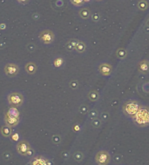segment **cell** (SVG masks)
Instances as JSON below:
<instances>
[{"label":"cell","instance_id":"1","mask_svg":"<svg viewBox=\"0 0 149 165\" xmlns=\"http://www.w3.org/2000/svg\"><path fill=\"white\" fill-rule=\"evenodd\" d=\"M134 123L139 127L149 126V107L140 106L138 112L133 117Z\"/></svg>","mask_w":149,"mask_h":165},{"label":"cell","instance_id":"2","mask_svg":"<svg viewBox=\"0 0 149 165\" xmlns=\"http://www.w3.org/2000/svg\"><path fill=\"white\" fill-rule=\"evenodd\" d=\"M140 106L141 105L139 104V102L135 101V100H129V101H126L123 104L122 111L126 116L133 118L135 114L138 112Z\"/></svg>","mask_w":149,"mask_h":165},{"label":"cell","instance_id":"3","mask_svg":"<svg viewBox=\"0 0 149 165\" xmlns=\"http://www.w3.org/2000/svg\"><path fill=\"white\" fill-rule=\"evenodd\" d=\"M7 100H8L10 105L19 107L24 104V96L19 92H12L8 95Z\"/></svg>","mask_w":149,"mask_h":165},{"label":"cell","instance_id":"4","mask_svg":"<svg viewBox=\"0 0 149 165\" xmlns=\"http://www.w3.org/2000/svg\"><path fill=\"white\" fill-rule=\"evenodd\" d=\"M111 161V156L107 150H99L95 156V162L98 165H108Z\"/></svg>","mask_w":149,"mask_h":165},{"label":"cell","instance_id":"5","mask_svg":"<svg viewBox=\"0 0 149 165\" xmlns=\"http://www.w3.org/2000/svg\"><path fill=\"white\" fill-rule=\"evenodd\" d=\"M39 40L45 44H50L51 43H53L55 39V35L54 33L51 32V30H44L39 33L38 35Z\"/></svg>","mask_w":149,"mask_h":165},{"label":"cell","instance_id":"6","mask_svg":"<svg viewBox=\"0 0 149 165\" xmlns=\"http://www.w3.org/2000/svg\"><path fill=\"white\" fill-rule=\"evenodd\" d=\"M19 72V67L15 64L9 63L5 66V73L9 78H14Z\"/></svg>","mask_w":149,"mask_h":165},{"label":"cell","instance_id":"7","mask_svg":"<svg viewBox=\"0 0 149 165\" xmlns=\"http://www.w3.org/2000/svg\"><path fill=\"white\" fill-rule=\"evenodd\" d=\"M31 148H32V147H31L30 143H29L27 141L22 140V141L18 142L17 147H16V150H17V152L19 153V155H21V156H26V153H27V151H28Z\"/></svg>","mask_w":149,"mask_h":165},{"label":"cell","instance_id":"8","mask_svg":"<svg viewBox=\"0 0 149 165\" xmlns=\"http://www.w3.org/2000/svg\"><path fill=\"white\" fill-rule=\"evenodd\" d=\"M33 165H53V163L51 161L48 160L45 156H37L33 157L31 161Z\"/></svg>","mask_w":149,"mask_h":165},{"label":"cell","instance_id":"9","mask_svg":"<svg viewBox=\"0 0 149 165\" xmlns=\"http://www.w3.org/2000/svg\"><path fill=\"white\" fill-rule=\"evenodd\" d=\"M99 71L104 77H108L111 75L112 71V65L107 63H103L99 66Z\"/></svg>","mask_w":149,"mask_h":165},{"label":"cell","instance_id":"10","mask_svg":"<svg viewBox=\"0 0 149 165\" xmlns=\"http://www.w3.org/2000/svg\"><path fill=\"white\" fill-rule=\"evenodd\" d=\"M5 125L9 126L11 128H13L18 126V124L20 123V118H17V117H12L8 115H5Z\"/></svg>","mask_w":149,"mask_h":165},{"label":"cell","instance_id":"11","mask_svg":"<svg viewBox=\"0 0 149 165\" xmlns=\"http://www.w3.org/2000/svg\"><path fill=\"white\" fill-rule=\"evenodd\" d=\"M138 70L141 74L149 73V61L147 59L141 60L138 64Z\"/></svg>","mask_w":149,"mask_h":165},{"label":"cell","instance_id":"12","mask_svg":"<svg viewBox=\"0 0 149 165\" xmlns=\"http://www.w3.org/2000/svg\"><path fill=\"white\" fill-rule=\"evenodd\" d=\"M24 69H25V71H26L28 74H30V75H34V74L37 72V66L35 63H33V62H29V63H27V64H25Z\"/></svg>","mask_w":149,"mask_h":165},{"label":"cell","instance_id":"13","mask_svg":"<svg viewBox=\"0 0 149 165\" xmlns=\"http://www.w3.org/2000/svg\"><path fill=\"white\" fill-rule=\"evenodd\" d=\"M5 114L8 115L10 116H12V117L20 118V111L18 110V107H14V106L10 107L7 111L5 112Z\"/></svg>","mask_w":149,"mask_h":165},{"label":"cell","instance_id":"14","mask_svg":"<svg viewBox=\"0 0 149 165\" xmlns=\"http://www.w3.org/2000/svg\"><path fill=\"white\" fill-rule=\"evenodd\" d=\"M78 42H79V40L76 39V38L69 39L68 41L66 42V44H65V49H66V51H74L75 48H76V45H77V44H78Z\"/></svg>","mask_w":149,"mask_h":165},{"label":"cell","instance_id":"15","mask_svg":"<svg viewBox=\"0 0 149 165\" xmlns=\"http://www.w3.org/2000/svg\"><path fill=\"white\" fill-rule=\"evenodd\" d=\"M0 132H1L3 137H5V138H10V137L12 135V128H11V127L7 126V125H3V126L1 127Z\"/></svg>","mask_w":149,"mask_h":165},{"label":"cell","instance_id":"16","mask_svg":"<svg viewBox=\"0 0 149 165\" xmlns=\"http://www.w3.org/2000/svg\"><path fill=\"white\" fill-rule=\"evenodd\" d=\"M79 15L82 19H88L92 16V13L88 8H82L79 11Z\"/></svg>","mask_w":149,"mask_h":165},{"label":"cell","instance_id":"17","mask_svg":"<svg viewBox=\"0 0 149 165\" xmlns=\"http://www.w3.org/2000/svg\"><path fill=\"white\" fill-rule=\"evenodd\" d=\"M116 56L119 59H125L127 56V51L125 48H119L116 51Z\"/></svg>","mask_w":149,"mask_h":165},{"label":"cell","instance_id":"18","mask_svg":"<svg viewBox=\"0 0 149 165\" xmlns=\"http://www.w3.org/2000/svg\"><path fill=\"white\" fill-rule=\"evenodd\" d=\"M87 96L91 102H96L99 99V94L96 91H90Z\"/></svg>","mask_w":149,"mask_h":165},{"label":"cell","instance_id":"19","mask_svg":"<svg viewBox=\"0 0 149 165\" xmlns=\"http://www.w3.org/2000/svg\"><path fill=\"white\" fill-rule=\"evenodd\" d=\"M86 50V45L85 44L84 42L79 41L78 42L77 45H76V48H75V51H77L78 53H83Z\"/></svg>","mask_w":149,"mask_h":165},{"label":"cell","instance_id":"20","mask_svg":"<svg viewBox=\"0 0 149 165\" xmlns=\"http://www.w3.org/2000/svg\"><path fill=\"white\" fill-rule=\"evenodd\" d=\"M137 6H138V9L140 10V11H146V10L148 8V3L146 0H140V1H139Z\"/></svg>","mask_w":149,"mask_h":165},{"label":"cell","instance_id":"21","mask_svg":"<svg viewBox=\"0 0 149 165\" xmlns=\"http://www.w3.org/2000/svg\"><path fill=\"white\" fill-rule=\"evenodd\" d=\"M65 64V60L63 57H56L54 61H53V65L56 67V68H60L63 66V64Z\"/></svg>","mask_w":149,"mask_h":165},{"label":"cell","instance_id":"22","mask_svg":"<svg viewBox=\"0 0 149 165\" xmlns=\"http://www.w3.org/2000/svg\"><path fill=\"white\" fill-rule=\"evenodd\" d=\"M73 159L76 162H78V163H80V162H82L83 159H84V154H83V152L81 151H76L73 154Z\"/></svg>","mask_w":149,"mask_h":165},{"label":"cell","instance_id":"23","mask_svg":"<svg viewBox=\"0 0 149 165\" xmlns=\"http://www.w3.org/2000/svg\"><path fill=\"white\" fill-rule=\"evenodd\" d=\"M91 124H92V126H93V128L98 129L101 126V124H102V120L99 119L98 117H97V118H94V119L92 120Z\"/></svg>","mask_w":149,"mask_h":165},{"label":"cell","instance_id":"24","mask_svg":"<svg viewBox=\"0 0 149 165\" xmlns=\"http://www.w3.org/2000/svg\"><path fill=\"white\" fill-rule=\"evenodd\" d=\"M98 116H99V111L96 108H94V109H92V110H89V117H90L91 119L93 120L94 119V118H97Z\"/></svg>","mask_w":149,"mask_h":165},{"label":"cell","instance_id":"25","mask_svg":"<svg viewBox=\"0 0 149 165\" xmlns=\"http://www.w3.org/2000/svg\"><path fill=\"white\" fill-rule=\"evenodd\" d=\"M79 111L80 114H86L87 112H89V107L87 104H81V105L79 106Z\"/></svg>","mask_w":149,"mask_h":165},{"label":"cell","instance_id":"26","mask_svg":"<svg viewBox=\"0 0 149 165\" xmlns=\"http://www.w3.org/2000/svg\"><path fill=\"white\" fill-rule=\"evenodd\" d=\"M61 141H62V138H61V137L59 135H53V136L51 137V142H52L53 144L58 145V144L60 143Z\"/></svg>","mask_w":149,"mask_h":165},{"label":"cell","instance_id":"27","mask_svg":"<svg viewBox=\"0 0 149 165\" xmlns=\"http://www.w3.org/2000/svg\"><path fill=\"white\" fill-rule=\"evenodd\" d=\"M70 2L76 7H79L84 5V0H70Z\"/></svg>","mask_w":149,"mask_h":165},{"label":"cell","instance_id":"28","mask_svg":"<svg viewBox=\"0 0 149 165\" xmlns=\"http://www.w3.org/2000/svg\"><path fill=\"white\" fill-rule=\"evenodd\" d=\"M69 86H70L71 89H72V90H76V89H78V88H79V83L77 80H72V81H71L70 83H69Z\"/></svg>","mask_w":149,"mask_h":165},{"label":"cell","instance_id":"29","mask_svg":"<svg viewBox=\"0 0 149 165\" xmlns=\"http://www.w3.org/2000/svg\"><path fill=\"white\" fill-rule=\"evenodd\" d=\"M2 156H3V158L5 159V161H9L11 159V157H12V155H11V153L10 151H5L3 153V155H2Z\"/></svg>","mask_w":149,"mask_h":165},{"label":"cell","instance_id":"30","mask_svg":"<svg viewBox=\"0 0 149 165\" xmlns=\"http://www.w3.org/2000/svg\"><path fill=\"white\" fill-rule=\"evenodd\" d=\"M109 116H110V115L107 111H103L102 113L100 114V119L102 121H107L108 118H109Z\"/></svg>","mask_w":149,"mask_h":165},{"label":"cell","instance_id":"31","mask_svg":"<svg viewBox=\"0 0 149 165\" xmlns=\"http://www.w3.org/2000/svg\"><path fill=\"white\" fill-rule=\"evenodd\" d=\"M61 156H62V158L63 159H65V160H67L69 157H70V153L68 151H63L61 153Z\"/></svg>","mask_w":149,"mask_h":165},{"label":"cell","instance_id":"32","mask_svg":"<svg viewBox=\"0 0 149 165\" xmlns=\"http://www.w3.org/2000/svg\"><path fill=\"white\" fill-rule=\"evenodd\" d=\"M26 47H27V50H28L29 51H31V52H33V51L36 50V45L33 44H27Z\"/></svg>","mask_w":149,"mask_h":165},{"label":"cell","instance_id":"33","mask_svg":"<svg viewBox=\"0 0 149 165\" xmlns=\"http://www.w3.org/2000/svg\"><path fill=\"white\" fill-rule=\"evenodd\" d=\"M113 160H114V162H115L116 163H121V161H122V156H121V155H115Z\"/></svg>","mask_w":149,"mask_h":165},{"label":"cell","instance_id":"34","mask_svg":"<svg viewBox=\"0 0 149 165\" xmlns=\"http://www.w3.org/2000/svg\"><path fill=\"white\" fill-rule=\"evenodd\" d=\"M99 19H100V17H99V15L98 13L93 14V16H92V19H93V21H94V22H98Z\"/></svg>","mask_w":149,"mask_h":165},{"label":"cell","instance_id":"35","mask_svg":"<svg viewBox=\"0 0 149 165\" xmlns=\"http://www.w3.org/2000/svg\"><path fill=\"white\" fill-rule=\"evenodd\" d=\"M34 154H35V152H34V150L31 148L28 151H27V153H26V156H28V157H33V156H34Z\"/></svg>","mask_w":149,"mask_h":165},{"label":"cell","instance_id":"36","mask_svg":"<svg viewBox=\"0 0 149 165\" xmlns=\"http://www.w3.org/2000/svg\"><path fill=\"white\" fill-rule=\"evenodd\" d=\"M11 137H12V138H11V141H13V142H15V141H18L19 140V134H13V135H11Z\"/></svg>","mask_w":149,"mask_h":165},{"label":"cell","instance_id":"37","mask_svg":"<svg viewBox=\"0 0 149 165\" xmlns=\"http://www.w3.org/2000/svg\"><path fill=\"white\" fill-rule=\"evenodd\" d=\"M18 2H19V4H21V5H27L29 2H30V0H17Z\"/></svg>","mask_w":149,"mask_h":165},{"label":"cell","instance_id":"38","mask_svg":"<svg viewBox=\"0 0 149 165\" xmlns=\"http://www.w3.org/2000/svg\"><path fill=\"white\" fill-rule=\"evenodd\" d=\"M145 31L146 32H149V19L147 20V22H146V27H145Z\"/></svg>","mask_w":149,"mask_h":165},{"label":"cell","instance_id":"39","mask_svg":"<svg viewBox=\"0 0 149 165\" xmlns=\"http://www.w3.org/2000/svg\"><path fill=\"white\" fill-rule=\"evenodd\" d=\"M79 125H78V124H76V125H74V127H73V130L76 132V131H78V130H79Z\"/></svg>","mask_w":149,"mask_h":165},{"label":"cell","instance_id":"40","mask_svg":"<svg viewBox=\"0 0 149 165\" xmlns=\"http://www.w3.org/2000/svg\"><path fill=\"white\" fill-rule=\"evenodd\" d=\"M5 26H6V25H5V23H1V24H0V30H5Z\"/></svg>","mask_w":149,"mask_h":165},{"label":"cell","instance_id":"41","mask_svg":"<svg viewBox=\"0 0 149 165\" xmlns=\"http://www.w3.org/2000/svg\"><path fill=\"white\" fill-rule=\"evenodd\" d=\"M90 1H91V0H84L85 3H89V2H90Z\"/></svg>","mask_w":149,"mask_h":165},{"label":"cell","instance_id":"42","mask_svg":"<svg viewBox=\"0 0 149 165\" xmlns=\"http://www.w3.org/2000/svg\"><path fill=\"white\" fill-rule=\"evenodd\" d=\"M95 1H98L99 2V1H102V0H95Z\"/></svg>","mask_w":149,"mask_h":165}]
</instances>
